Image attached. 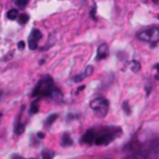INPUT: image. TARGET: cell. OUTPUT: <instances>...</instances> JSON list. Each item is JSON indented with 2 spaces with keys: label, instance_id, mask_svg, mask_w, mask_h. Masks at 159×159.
<instances>
[{
  "label": "cell",
  "instance_id": "cell-18",
  "mask_svg": "<svg viewBox=\"0 0 159 159\" xmlns=\"http://www.w3.org/2000/svg\"><path fill=\"white\" fill-rule=\"evenodd\" d=\"M86 77V75H85V72L82 73V75H77V77H75V82H80V81H82V80Z\"/></svg>",
  "mask_w": 159,
  "mask_h": 159
},
{
  "label": "cell",
  "instance_id": "cell-26",
  "mask_svg": "<svg viewBox=\"0 0 159 159\" xmlns=\"http://www.w3.org/2000/svg\"><path fill=\"white\" fill-rule=\"evenodd\" d=\"M158 19H159V15H158Z\"/></svg>",
  "mask_w": 159,
  "mask_h": 159
},
{
  "label": "cell",
  "instance_id": "cell-27",
  "mask_svg": "<svg viewBox=\"0 0 159 159\" xmlns=\"http://www.w3.org/2000/svg\"><path fill=\"white\" fill-rule=\"evenodd\" d=\"M106 159H108V158H106Z\"/></svg>",
  "mask_w": 159,
  "mask_h": 159
},
{
  "label": "cell",
  "instance_id": "cell-3",
  "mask_svg": "<svg viewBox=\"0 0 159 159\" xmlns=\"http://www.w3.org/2000/svg\"><path fill=\"white\" fill-rule=\"evenodd\" d=\"M91 108L98 117H104L108 112V101L104 100L102 97L95 98L93 101L91 102Z\"/></svg>",
  "mask_w": 159,
  "mask_h": 159
},
{
  "label": "cell",
  "instance_id": "cell-12",
  "mask_svg": "<svg viewBox=\"0 0 159 159\" xmlns=\"http://www.w3.org/2000/svg\"><path fill=\"white\" fill-rule=\"evenodd\" d=\"M130 69L132 71H134V72H138L140 70V63L138 61H132L130 62Z\"/></svg>",
  "mask_w": 159,
  "mask_h": 159
},
{
  "label": "cell",
  "instance_id": "cell-7",
  "mask_svg": "<svg viewBox=\"0 0 159 159\" xmlns=\"http://www.w3.org/2000/svg\"><path fill=\"white\" fill-rule=\"evenodd\" d=\"M6 16H8L9 20H15V19H18V16H19V11H18L16 9H10V10L6 12Z\"/></svg>",
  "mask_w": 159,
  "mask_h": 159
},
{
  "label": "cell",
  "instance_id": "cell-15",
  "mask_svg": "<svg viewBox=\"0 0 159 159\" xmlns=\"http://www.w3.org/2000/svg\"><path fill=\"white\" fill-rule=\"evenodd\" d=\"M54 157V153L50 152V151H44L42 152V159H52Z\"/></svg>",
  "mask_w": 159,
  "mask_h": 159
},
{
  "label": "cell",
  "instance_id": "cell-25",
  "mask_svg": "<svg viewBox=\"0 0 159 159\" xmlns=\"http://www.w3.org/2000/svg\"><path fill=\"white\" fill-rule=\"evenodd\" d=\"M0 96H2V91H0Z\"/></svg>",
  "mask_w": 159,
  "mask_h": 159
},
{
  "label": "cell",
  "instance_id": "cell-4",
  "mask_svg": "<svg viewBox=\"0 0 159 159\" xmlns=\"http://www.w3.org/2000/svg\"><path fill=\"white\" fill-rule=\"evenodd\" d=\"M138 39L143 40V41H147V42L155 44L159 41V29H157V28L145 29V30L138 32Z\"/></svg>",
  "mask_w": 159,
  "mask_h": 159
},
{
  "label": "cell",
  "instance_id": "cell-19",
  "mask_svg": "<svg viewBox=\"0 0 159 159\" xmlns=\"http://www.w3.org/2000/svg\"><path fill=\"white\" fill-rule=\"evenodd\" d=\"M92 72H93V69H92V66H87V69H86V71H85V75H86V76H90Z\"/></svg>",
  "mask_w": 159,
  "mask_h": 159
},
{
  "label": "cell",
  "instance_id": "cell-8",
  "mask_svg": "<svg viewBox=\"0 0 159 159\" xmlns=\"http://www.w3.org/2000/svg\"><path fill=\"white\" fill-rule=\"evenodd\" d=\"M62 145L63 147H69V145H71L72 144V139L70 138V136L67 134V133H65L63 136H62Z\"/></svg>",
  "mask_w": 159,
  "mask_h": 159
},
{
  "label": "cell",
  "instance_id": "cell-10",
  "mask_svg": "<svg viewBox=\"0 0 159 159\" xmlns=\"http://www.w3.org/2000/svg\"><path fill=\"white\" fill-rule=\"evenodd\" d=\"M18 21H19V24L25 25L26 22L29 21V15H28V14H20V15L18 16Z\"/></svg>",
  "mask_w": 159,
  "mask_h": 159
},
{
  "label": "cell",
  "instance_id": "cell-6",
  "mask_svg": "<svg viewBox=\"0 0 159 159\" xmlns=\"http://www.w3.org/2000/svg\"><path fill=\"white\" fill-rule=\"evenodd\" d=\"M93 140H95V129H91V130L86 132V134L82 138V142L87 143V144H92Z\"/></svg>",
  "mask_w": 159,
  "mask_h": 159
},
{
  "label": "cell",
  "instance_id": "cell-14",
  "mask_svg": "<svg viewBox=\"0 0 159 159\" xmlns=\"http://www.w3.org/2000/svg\"><path fill=\"white\" fill-rule=\"evenodd\" d=\"M37 111H39V102L36 101V102H34L32 104H31V107H30V113H37Z\"/></svg>",
  "mask_w": 159,
  "mask_h": 159
},
{
  "label": "cell",
  "instance_id": "cell-24",
  "mask_svg": "<svg viewBox=\"0 0 159 159\" xmlns=\"http://www.w3.org/2000/svg\"><path fill=\"white\" fill-rule=\"evenodd\" d=\"M155 69H157V71L159 72V63H158V65H155Z\"/></svg>",
  "mask_w": 159,
  "mask_h": 159
},
{
  "label": "cell",
  "instance_id": "cell-13",
  "mask_svg": "<svg viewBox=\"0 0 159 159\" xmlns=\"http://www.w3.org/2000/svg\"><path fill=\"white\" fill-rule=\"evenodd\" d=\"M28 4H29V0H15V5L18 8H20V9L25 8Z\"/></svg>",
  "mask_w": 159,
  "mask_h": 159
},
{
  "label": "cell",
  "instance_id": "cell-23",
  "mask_svg": "<svg viewBox=\"0 0 159 159\" xmlns=\"http://www.w3.org/2000/svg\"><path fill=\"white\" fill-rule=\"evenodd\" d=\"M37 137H39V138H41V139H42V138H44L45 136H44V133H37Z\"/></svg>",
  "mask_w": 159,
  "mask_h": 159
},
{
  "label": "cell",
  "instance_id": "cell-1",
  "mask_svg": "<svg viewBox=\"0 0 159 159\" xmlns=\"http://www.w3.org/2000/svg\"><path fill=\"white\" fill-rule=\"evenodd\" d=\"M34 97H40V96H45V97H59L60 92L59 90L55 87L54 81L50 76H45L44 78H41L39 81L37 86L35 87L34 92H32Z\"/></svg>",
  "mask_w": 159,
  "mask_h": 159
},
{
  "label": "cell",
  "instance_id": "cell-2",
  "mask_svg": "<svg viewBox=\"0 0 159 159\" xmlns=\"http://www.w3.org/2000/svg\"><path fill=\"white\" fill-rule=\"evenodd\" d=\"M117 132H118L117 128H102L98 132L95 129V140H93V143L97 144V145L107 144L116 137Z\"/></svg>",
  "mask_w": 159,
  "mask_h": 159
},
{
  "label": "cell",
  "instance_id": "cell-22",
  "mask_svg": "<svg viewBox=\"0 0 159 159\" xmlns=\"http://www.w3.org/2000/svg\"><path fill=\"white\" fill-rule=\"evenodd\" d=\"M11 159H24V158L20 157V155H18V154H15V155H12V157H11Z\"/></svg>",
  "mask_w": 159,
  "mask_h": 159
},
{
  "label": "cell",
  "instance_id": "cell-17",
  "mask_svg": "<svg viewBox=\"0 0 159 159\" xmlns=\"http://www.w3.org/2000/svg\"><path fill=\"white\" fill-rule=\"evenodd\" d=\"M56 118H57V114H51V116H50V117L46 119V124H51L52 122L55 121Z\"/></svg>",
  "mask_w": 159,
  "mask_h": 159
},
{
  "label": "cell",
  "instance_id": "cell-11",
  "mask_svg": "<svg viewBox=\"0 0 159 159\" xmlns=\"http://www.w3.org/2000/svg\"><path fill=\"white\" fill-rule=\"evenodd\" d=\"M24 129H25V126L19 123V118H18V122H16V126H15V133L16 134H21L24 132Z\"/></svg>",
  "mask_w": 159,
  "mask_h": 159
},
{
  "label": "cell",
  "instance_id": "cell-16",
  "mask_svg": "<svg viewBox=\"0 0 159 159\" xmlns=\"http://www.w3.org/2000/svg\"><path fill=\"white\" fill-rule=\"evenodd\" d=\"M29 47H30L31 50L37 49V41H36V40H34V39H30V37H29Z\"/></svg>",
  "mask_w": 159,
  "mask_h": 159
},
{
  "label": "cell",
  "instance_id": "cell-20",
  "mask_svg": "<svg viewBox=\"0 0 159 159\" xmlns=\"http://www.w3.org/2000/svg\"><path fill=\"white\" fill-rule=\"evenodd\" d=\"M123 110H124V112H126L127 114H129V113H130V108L128 107V103H127V102H124V103H123Z\"/></svg>",
  "mask_w": 159,
  "mask_h": 159
},
{
  "label": "cell",
  "instance_id": "cell-21",
  "mask_svg": "<svg viewBox=\"0 0 159 159\" xmlns=\"http://www.w3.org/2000/svg\"><path fill=\"white\" fill-rule=\"evenodd\" d=\"M18 47H19L20 50H22V49L25 47V42H24V41H19V44H18Z\"/></svg>",
  "mask_w": 159,
  "mask_h": 159
},
{
  "label": "cell",
  "instance_id": "cell-9",
  "mask_svg": "<svg viewBox=\"0 0 159 159\" xmlns=\"http://www.w3.org/2000/svg\"><path fill=\"white\" fill-rule=\"evenodd\" d=\"M41 32H40V30H37V29H34L32 31H31V34H30V39H34V40H36V41H39L40 39H41Z\"/></svg>",
  "mask_w": 159,
  "mask_h": 159
},
{
  "label": "cell",
  "instance_id": "cell-5",
  "mask_svg": "<svg viewBox=\"0 0 159 159\" xmlns=\"http://www.w3.org/2000/svg\"><path fill=\"white\" fill-rule=\"evenodd\" d=\"M108 55V47L106 44H102L97 50V60H103Z\"/></svg>",
  "mask_w": 159,
  "mask_h": 159
}]
</instances>
